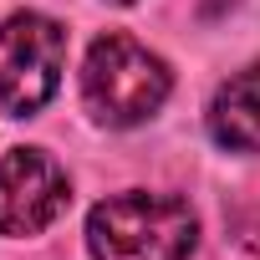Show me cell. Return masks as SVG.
<instances>
[{
    "label": "cell",
    "instance_id": "cell-1",
    "mask_svg": "<svg viewBox=\"0 0 260 260\" xmlns=\"http://www.w3.org/2000/svg\"><path fill=\"white\" fill-rule=\"evenodd\" d=\"M199 245V214L174 194L127 189L87 214L92 260H189Z\"/></svg>",
    "mask_w": 260,
    "mask_h": 260
},
{
    "label": "cell",
    "instance_id": "cell-2",
    "mask_svg": "<svg viewBox=\"0 0 260 260\" xmlns=\"http://www.w3.org/2000/svg\"><path fill=\"white\" fill-rule=\"evenodd\" d=\"M174 92V72L127 31H107L92 41L82 61V102L102 127H138Z\"/></svg>",
    "mask_w": 260,
    "mask_h": 260
},
{
    "label": "cell",
    "instance_id": "cell-3",
    "mask_svg": "<svg viewBox=\"0 0 260 260\" xmlns=\"http://www.w3.org/2000/svg\"><path fill=\"white\" fill-rule=\"evenodd\" d=\"M67 61V31L41 11H16L0 21V112L36 117L56 87Z\"/></svg>",
    "mask_w": 260,
    "mask_h": 260
},
{
    "label": "cell",
    "instance_id": "cell-4",
    "mask_svg": "<svg viewBox=\"0 0 260 260\" xmlns=\"http://www.w3.org/2000/svg\"><path fill=\"white\" fill-rule=\"evenodd\" d=\"M72 204V184L41 148H11L0 153V235L26 240L41 235L61 209Z\"/></svg>",
    "mask_w": 260,
    "mask_h": 260
},
{
    "label": "cell",
    "instance_id": "cell-5",
    "mask_svg": "<svg viewBox=\"0 0 260 260\" xmlns=\"http://www.w3.org/2000/svg\"><path fill=\"white\" fill-rule=\"evenodd\" d=\"M209 138L230 153H255L260 148V61L219 82L209 102Z\"/></svg>",
    "mask_w": 260,
    "mask_h": 260
},
{
    "label": "cell",
    "instance_id": "cell-6",
    "mask_svg": "<svg viewBox=\"0 0 260 260\" xmlns=\"http://www.w3.org/2000/svg\"><path fill=\"white\" fill-rule=\"evenodd\" d=\"M235 230H240L235 240H240L245 250H260V199H250V204L235 214Z\"/></svg>",
    "mask_w": 260,
    "mask_h": 260
},
{
    "label": "cell",
    "instance_id": "cell-7",
    "mask_svg": "<svg viewBox=\"0 0 260 260\" xmlns=\"http://www.w3.org/2000/svg\"><path fill=\"white\" fill-rule=\"evenodd\" d=\"M117 6H133V0H117Z\"/></svg>",
    "mask_w": 260,
    "mask_h": 260
}]
</instances>
